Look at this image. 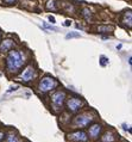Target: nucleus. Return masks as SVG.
I'll use <instances>...</instances> for the list:
<instances>
[{
	"mask_svg": "<svg viewBox=\"0 0 132 142\" xmlns=\"http://www.w3.org/2000/svg\"><path fill=\"white\" fill-rule=\"evenodd\" d=\"M4 139V133H0V141Z\"/></svg>",
	"mask_w": 132,
	"mask_h": 142,
	"instance_id": "22",
	"label": "nucleus"
},
{
	"mask_svg": "<svg viewBox=\"0 0 132 142\" xmlns=\"http://www.w3.org/2000/svg\"><path fill=\"white\" fill-rule=\"evenodd\" d=\"M36 78V69L32 66H29L26 67V69H24L23 73L18 77V79L20 81H24V82H29L31 80H33Z\"/></svg>",
	"mask_w": 132,
	"mask_h": 142,
	"instance_id": "5",
	"label": "nucleus"
},
{
	"mask_svg": "<svg viewBox=\"0 0 132 142\" xmlns=\"http://www.w3.org/2000/svg\"><path fill=\"white\" fill-rule=\"evenodd\" d=\"M132 13L131 11H127L125 14H124V18H123V23L125 24V25H127L129 27L132 26Z\"/></svg>",
	"mask_w": 132,
	"mask_h": 142,
	"instance_id": "10",
	"label": "nucleus"
},
{
	"mask_svg": "<svg viewBox=\"0 0 132 142\" xmlns=\"http://www.w3.org/2000/svg\"><path fill=\"white\" fill-rule=\"evenodd\" d=\"M13 45H14V42H13V39H4L1 43H0V52L1 53H5V52H9L11 50L12 48H13Z\"/></svg>",
	"mask_w": 132,
	"mask_h": 142,
	"instance_id": "8",
	"label": "nucleus"
},
{
	"mask_svg": "<svg viewBox=\"0 0 132 142\" xmlns=\"http://www.w3.org/2000/svg\"><path fill=\"white\" fill-rule=\"evenodd\" d=\"M64 99H66V93L63 91H57V92H55L51 96V104H53L54 110L56 112H58L60 110H62Z\"/></svg>",
	"mask_w": 132,
	"mask_h": 142,
	"instance_id": "3",
	"label": "nucleus"
},
{
	"mask_svg": "<svg viewBox=\"0 0 132 142\" xmlns=\"http://www.w3.org/2000/svg\"><path fill=\"white\" fill-rule=\"evenodd\" d=\"M49 20H50L53 24H55V23H56V20H55V17H53V16H49Z\"/></svg>",
	"mask_w": 132,
	"mask_h": 142,
	"instance_id": "19",
	"label": "nucleus"
},
{
	"mask_svg": "<svg viewBox=\"0 0 132 142\" xmlns=\"http://www.w3.org/2000/svg\"><path fill=\"white\" fill-rule=\"evenodd\" d=\"M101 129H102L101 124H93L89 128V135H90V137L97 139L98 136L100 135V133H101Z\"/></svg>",
	"mask_w": 132,
	"mask_h": 142,
	"instance_id": "9",
	"label": "nucleus"
},
{
	"mask_svg": "<svg viewBox=\"0 0 132 142\" xmlns=\"http://www.w3.org/2000/svg\"><path fill=\"white\" fill-rule=\"evenodd\" d=\"M64 25H66V26H69V25H70V20H66Z\"/></svg>",
	"mask_w": 132,
	"mask_h": 142,
	"instance_id": "21",
	"label": "nucleus"
},
{
	"mask_svg": "<svg viewBox=\"0 0 132 142\" xmlns=\"http://www.w3.org/2000/svg\"><path fill=\"white\" fill-rule=\"evenodd\" d=\"M82 16L86 18L87 20H90L92 19V13H90V11L88 9H83V12H82Z\"/></svg>",
	"mask_w": 132,
	"mask_h": 142,
	"instance_id": "12",
	"label": "nucleus"
},
{
	"mask_svg": "<svg viewBox=\"0 0 132 142\" xmlns=\"http://www.w3.org/2000/svg\"><path fill=\"white\" fill-rule=\"evenodd\" d=\"M43 25H44V27H45V29H49V30H54V31H56V27L49 25L48 23H43Z\"/></svg>",
	"mask_w": 132,
	"mask_h": 142,
	"instance_id": "18",
	"label": "nucleus"
},
{
	"mask_svg": "<svg viewBox=\"0 0 132 142\" xmlns=\"http://www.w3.org/2000/svg\"><path fill=\"white\" fill-rule=\"evenodd\" d=\"M56 86H57V82H56V80L54 79V78H51V77H44L43 79L39 81L38 90H39V92L45 93V92H49V91L54 90Z\"/></svg>",
	"mask_w": 132,
	"mask_h": 142,
	"instance_id": "2",
	"label": "nucleus"
},
{
	"mask_svg": "<svg viewBox=\"0 0 132 142\" xmlns=\"http://www.w3.org/2000/svg\"><path fill=\"white\" fill-rule=\"evenodd\" d=\"M121 47H123V45H121V44H118V45H117V49H120Z\"/></svg>",
	"mask_w": 132,
	"mask_h": 142,
	"instance_id": "23",
	"label": "nucleus"
},
{
	"mask_svg": "<svg viewBox=\"0 0 132 142\" xmlns=\"http://www.w3.org/2000/svg\"><path fill=\"white\" fill-rule=\"evenodd\" d=\"M98 30H99L100 32H108V31H112L113 27L112 26H99Z\"/></svg>",
	"mask_w": 132,
	"mask_h": 142,
	"instance_id": "15",
	"label": "nucleus"
},
{
	"mask_svg": "<svg viewBox=\"0 0 132 142\" xmlns=\"http://www.w3.org/2000/svg\"><path fill=\"white\" fill-rule=\"evenodd\" d=\"M102 142H114L115 141V137H114V134L111 133V131H107V133L102 136L101 139Z\"/></svg>",
	"mask_w": 132,
	"mask_h": 142,
	"instance_id": "11",
	"label": "nucleus"
},
{
	"mask_svg": "<svg viewBox=\"0 0 132 142\" xmlns=\"http://www.w3.org/2000/svg\"><path fill=\"white\" fill-rule=\"evenodd\" d=\"M82 105H83V102L79 98H70L68 100V103H67V107L71 112H75V111L80 110L82 107Z\"/></svg>",
	"mask_w": 132,
	"mask_h": 142,
	"instance_id": "6",
	"label": "nucleus"
},
{
	"mask_svg": "<svg viewBox=\"0 0 132 142\" xmlns=\"http://www.w3.org/2000/svg\"><path fill=\"white\" fill-rule=\"evenodd\" d=\"M69 139L75 142H87L88 141V136L85 131H76L69 135Z\"/></svg>",
	"mask_w": 132,
	"mask_h": 142,
	"instance_id": "7",
	"label": "nucleus"
},
{
	"mask_svg": "<svg viewBox=\"0 0 132 142\" xmlns=\"http://www.w3.org/2000/svg\"><path fill=\"white\" fill-rule=\"evenodd\" d=\"M94 119L93 115L90 114H82V115L76 116L73 121V125L74 127H77V128H83V127H87L89 123H92Z\"/></svg>",
	"mask_w": 132,
	"mask_h": 142,
	"instance_id": "4",
	"label": "nucleus"
},
{
	"mask_svg": "<svg viewBox=\"0 0 132 142\" xmlns=\"http://www.w3.org/2000/svg\"><path fill=\"white\" fill-rule=\"evenodd\" d=\"M0 37H1V32H0Z\"/></svg>",
	"mask_w": 132,
	"mask_h": 142,
	"instance_id": "24",
	"label": "nucleus"
},
{
	"mask_svg": "<svg viewBox=\"0 0 132 142\" xmlns=\"http://www.w3.org/2000/svg\"><path fill=\"white\" fill-rule=\"evenodd\" d=\"M6 140H7V142H22V141H20V140H19V139L17 137V136H16V135H13V134L9 135Z\"/></svg>",
	"mask_w": 132,
	"mask_h": 142,
	"instance_id": "13",
	"label": "nucleus"
},
{
	"mask_svg": "<svg viewBox=\"0 0 132 142\" xmlns=\"http://www.w3.org/2000/svg\"><path fill=\"white\" fill-rule=\"evenodd\" d=\"M4 1H5V2H7V4H13L16 0H4Z\"/></svg>",
	"mask_w": 132,
	"mask_h": 142,
	"instance_id": "20",
	"label": "nucleus"
},
{
	"mask_svg": "<svg viewBox=\"0 0 132 142\" xmlns=\"http://www.w3.org/2000/svg\"><path fill=\"white\" fill-rule=\"evenodd\" d=\"M46 9L48 10H56V5H55V0H49L46 2Z\"/></svg>",
	"mask_w": 132,
	"mask_h": 142,
	"instance_id": "14",
	"label": "nucleus"
},
{
	"mask_svg": "<svg viewBox=\"0 0 132 142\" xmlns=\"http://www.w3.org/2000/svg\"><path fill=\"white\" fill-rule=\"evenodd\" d=\"M25 62L24 56L18 50H11L6 59V67L10 73H17Z\"/></svg>",
	"mask_w": 132,
	"mask_h": 142,
	"instance_id": "1",
	"label": "nucleus"
},
{
	"mask_svg": "<svg viewBox=\"0 0 132 142\" xmlns=\"http://www.w3.org/2000/svg\"><path fill=\"white\" fill-rule=\"evenodd\" d=\"M107 62H108V60L106 59L105 56H101V60H100V65H101L102 67H105L106 65H107Z\"/></svg>",
	"mask_w": 132,
	"mask_h": 142,
	"instance_id": "17",
	"label": "nucleus"
},
{
	"mask_svg": "<svg viewBox=\"0 0 132 142\" xmlns=\"http://www.w3.org/2000/svg\"><path fill=\"white\" fill-rule=\"evenodd\" d=\"M74 37H80V34H77V32H70V34H68V35L66 36V38H67V39H69V38H74Z\"/></svg>",
	"mask_w": 132,
	"mask_h": 142,
	"instance_id": "16",
	"label": "nucleus"
}]
</instances>
